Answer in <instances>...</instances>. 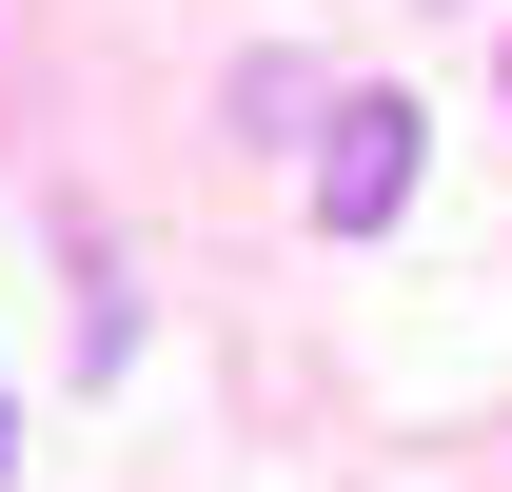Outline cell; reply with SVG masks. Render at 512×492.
<instances>
[{
  "label": "cell",
  "mask_w": 512,
  "mask_h": 492,
  "mask_svg": "<svg viewBox=\"0 0 512 492\" xmlns=\"http://www.w3.org/2000/svg\"><path fill=\"white\" fill-rule=\"evenodd\" d=\"M394 197H414V99H335V138H316V237H375Z\"/></svg>",
  "instance_id": "1"
}]
</instances>
